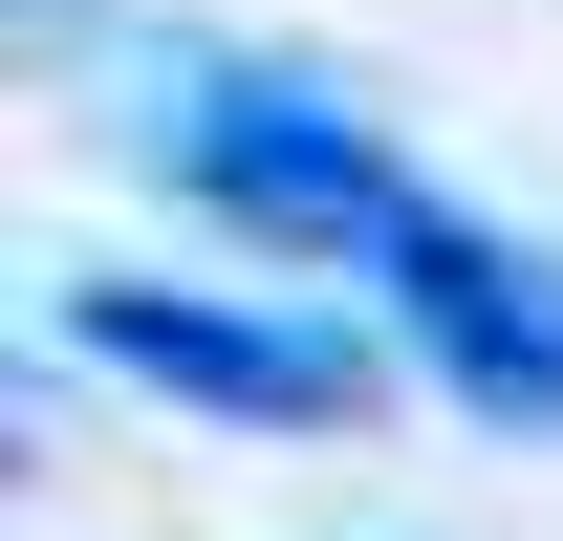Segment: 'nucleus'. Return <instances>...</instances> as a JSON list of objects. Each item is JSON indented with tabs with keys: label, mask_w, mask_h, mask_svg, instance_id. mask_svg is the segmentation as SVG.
Returning <instances> with one entry per match:
<instances>
[{
	"label": "nucleus",
	"mask_w": 563,
	"mask_h": 541,
	"mask_svg": "<svg viewBox=\"0 0 563 541\" xmlns=\"http://www.w3.org/2000/svg\"><path fill=\"white\" fill-rule=\"evenodd\" d=\"M152 152H174V196H217L282 261H390L433 217L390 174V131H368L347 87H303V66H152Z\"/></svg>",
	"instance_id": "1"
},
{
	"label": "nucleus",
	"mask_w": 563,
	"mask_h": 541,
	"mask_svg": "<svg viewBox=\"0 0 563 541\" xmlns=\"http://www.w3.org/2000/svg\"><path fill=\"white\" fill-rule=\"evenodd\" d=\"M66 346L131 368V390H174V411H239V433H347L368 411V346L347 325H261V303H196V281H87Z\"/></svg>",
	"instance_id": "2"
},
{
	"label": "nucleus",
	"mask_w": 563,
	"mask_h": 541,
	"mask_svg": "<svg viewBox=\"0 0 563 541\" xmlns=\"http://www.w3.org/2000/svg\"><path fill=\"white\" fill-rule=\"evenodd\" d=\"M368 281H390V325H412V368H433L455 411L563 433V261H542V239H498V217H412Z\"/></svg>",
	"instance_id": "3"
}]
</instances>
